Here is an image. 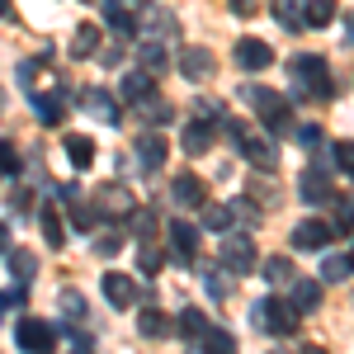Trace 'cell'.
Segmentation results:
<instances>
[{
	"label": "cell",
	"instance_id": "35",
	"mask_svg": "<svg viewBox=\"0 0 354 354\" xmlns=\"http://www.w3.org/2000/svg\"><path fill=\"white\" fill-rule=\"evenodd\" d=\"M232 218H236V213H232L227 203H203V227H213V232H227V227H232Z\"/></svg>",
	"mask_w": 354,
	"mask_h": 354
},
{
	"label": "cell",
	"instance_id": "10",
	"mask_svg": "<svg viewBox=\"0 0 354 354\" xmlns=\"http://www.w3.org/2000/svg\"><path fill=\"white\" fill-rule=\"evenodd\" d=\"M236 66L241 71H265V66H274V48L265 38H241L236 43Z\"/></svg>",
	"mask_w": 354,
	"mask_h": 354
},
{
	"label": "cell",
	"instance_id": "38",
	"mask_svg": "<svg viewBox=\"0 0 354 354\" xmlns=\"http://www.w3.org/2000/svg\"><path fill=\"white\" fill-rule=\"evenodd\" d=\"M109 24L118 28V33L133 38V33H137V15H133V10H123V5H109Z\"/></svg>",
	"mask_w": 354,
	"mask_h": 354
},
{
	"label": "cell",
	"instance_id": "1",
	"mask_svg": "<svg viewBox=\"0 0 354 354\" xmlns=\"http://www.w3.org/2000/svg\"><path fill=\"white\" fill-rule=\"evenodd\" d=\"M245 100L255 104L260 123H265L274 137H288V133H293V109H288V95H279V90H270V85H245Z\"/></svg>",
	"mask_w": 354,
	"mask_h": 354
},
{
	"label": "cell",
	"instance_id": "18",
	"mask_svg": "<svg viewBox=\"0 0 354 354\" xmlns=\"http://www.w3.org/2000/svg\"><path fill=\"white\" fill-rule=\"evenodd\" d=\"M33 109H38V118L53 128V123H62V85H48V90H33Z\"/></svg>",
	"mask_w": 354,
	"mask_h": 354
},
{
	"label": "cell",
	"instance_id": "8",
	"mask_svg": "<svg viewBox=\"0 0 354 354\" xmlns=\"http://www.w3.org/2000/svg\"><path fill=\"white\" fill-rule=\"evenodd\" d=\"M298 194H302V203H330V198H335V189H330V170L322 161L307 165L302 180H298Z\"/></svg>",
	"mask_w": 354,
	"mask_h": 354
},
{
	"label": "cell",
	"instance_id": "9",
	"mask_svg": "<svg viewBox=\"0 0 354 354\" xmlns=\"http://www.w3.org/2000/svg\"><path fill=\"white\" fill-rule=\"evenodd\" d=\"M330 241H335V227L322 222V218H307V222L293 227V245H298V250H326Z\"/></svg>",
	"mask_w": 354,
	"mask_h": 354
},
{
	"label": "cell",
	"instance_id": "48",
	"mask_svg": "<svg viewBox=\"0 0 354 354\" xmlns=\"http://www.w3.org/2000/svg\"><path fill=\"white\" fill-rule=\"evenodd\" d=\"M255 198H260V203H265V208H274V203H279V194H274L270 185H260V189H255Z\"/></svg>",
	"mask_w": 354,
	"mask_h": 354
},
{
	"label": "cell",
	"instance_id": "46",
	"mask_svg": "<svg viewBox=\"0 0 354 354\" xmlns=\"http://www.w3.org/2000/svg\"><path fill=\"white\" fill-rule=\"evenodd\" d=\"M203 288H208V293H213V302H222V298H227V283H222V279H213V274H208V279H203Z\"/></svg>",
	"mask_w": 354,
	"mask_h": 354
},
{
	"label": "cell",
	"instance_id": "5",
	"mask_svg": "<svg viewBox=\"0 0 354 354\" xmlns=\"http://www.w3.org/2000/svg\"><path fill=\"white\" fill-rule=\"evenodd\" d=\"M227 128H232V137H236V147H241V156H245L250 165H255L260 175H270L274 165H279V151H274V142H265V137H255L250 128H245V123H236V118H232Z\"/></svg>",
	"mask_w": 354,
	"mask_h": 354
},
{
	"label": "cell",
	"instance_id": "49",
	"mask_svg": "<svg viewBox=\"0 0 354 354\" xmlns=\"http://www.w3.org/2000/svg\"><path fill=\"white\" fill-rule=\"evenodd\" d=\"M0 19H15V0H0Z\"/></svg>",
	"mask_w": 354,
	"mask_h": 354
},
{
	"label": "cell",
	"instance_id": "45",
	"mask_svg": "<svg viewBox=\"0 0 354 354\" xmlns=\"http://www.w3.org/2000/svg\"><path fill=\"white\" fill-rule=\"evenodd\" d=\"M293 137H298L302 147H317V142H322V128H317V123H302V128H293Z\"/></svg>",
	"mask_w": 354,
	"mask_h": 354
},
{
	"label": "cell",
	"instance_id": "42",
	"mask_svg": "<svg viewBox=\"0 0 354 354\" xmlns=\"http://www.w3.org/2000/svg\"><path fill=\"white\" fill-rule=\"evenodd\" d=\"M15 170H19V151H15V142L5 137V142H0V175H15Z\"/></svg>",
	"mask_w": 354,
	"mask_h": 354
},
{
	"label": "cell",
	"instance_id": "37",
	"mask_svg": "<svg viewBox=\"0 0 354 354\" xmlns=\"http://www.w3.org/2000/svg\"><path fill=\"white\" fill-rule=\"evenodd\" d=\"M330 161L340 165L345 175H354V137H345V142H335V147H330Z\"/></svg>",
	"mask_w": 354,
	"mask_h": 354
},
{
	"label": "cell",
	"instance_id": "20",
	"mask_svg": "<svg viewBox=\"0 0 354 354\" xmlns=\"http://www.w3.org/2000/svg\"><path fill=\"white\" fill-rule=\"evenodd\" d=\"M62 147H66V156H71L76 170H90V165H95V142H90L85 133H66V137H62Z\"/></svg>",
	"mask_w": 354,
	"mask_h": 354
},
{
	"label": "cell",
	"instance_id": "36",
	"mask_svg": "<svg viewBox=\"0 0 354 354\" xmlns=\"http://www.w3.org/2000/svg\"><path fill=\"white\" fill-rule=\"evenodd\" d=\"M350 255H330L326 265H322V279H326V283H340V279H350Z\"/></svg>",
	"mask_w": 354,
	"mask_h": 354
},
{
	"label": "cell",
	"instance_id": "22",
	"mask_svg": "<svg viewBox=\"0 0 354 354\" xmlns=\"http://www.w3.org/2000/svg\"><path fill=\"white\" fill-rule=\"evenodd\" d=\"M335 15H340L335 0H302V24H307V28H326Z\"/></svg>",
	"mask_w": 354,
	"mask_h": 354
},
{
	"label": "cell",
	"instance_id": "40",
	"mask_svg": "<svg viewBox=\"0 0 354 354\" xmlns=\"http://www.w3.org/2000/svg\"><path fill=\"white\" fill-rule=\"evenodd\" d=\"M161 265H165L161 245H156V241H142V274H161Z\"/></svg>",
	"mask_w": 354,
	"mask_h": 354
},
{
	"label": "cell",
	"instance_id": "32",
	"mask_svg": "<svg viewBox=\"0 0 354 354\" xmlns=\"http://www.w3.org/2000/svg\"><path fill=\"white\" fill-rule=\"evenodd\" d=\"M10 270H15L19 283H28V279L38 274V255H33V250H10Z\"/></svg>",
	"mask_w": 354,
	"mask_h": 354
},
{
	"label": "cell",
	"instance_id": "26",
	"mask_svg": "<svg viewBox=\"0 0 354 354\" xmlns=\"http://www.w3.org/2000/svg\"><path fill=\"white\" fill-rule=\"evenodd\" d=\"M288 288H293V307H298V312H312V307H317V298H322V283H317V279H298V274H293V283H288Z\"/></svg>",
	"mask_w": 354,
	"mask_h": 354
},
{
	"label": "cell",
	"instance_id": "4",
	"mask_svg": "<svg viewBox=\"0 0 354 354\" xmlns=\"http://www.w3.org/2000/svg\"><path fill=\"white\" fill-rule=\"evenodd\" d=\"M218 260H222V270H227V274H250V270H255V260H260L255 236H250V232H232V236H222Z\"/></svg>",
	"mask_w": 354,
	"mask_h": 354
},
{
	"label": "cell",
	"instance_id": "39",
	"mask_svg": "<svg viewBox=\"0 0 354 354\" xmlns=\"http://www.w3.org/2000/svg\"><path fill=\"white\" fill-rule=\"evenodd\" d=\"M232 345H236V340H232L227 330H213V326H208V335L198 340V350H218V354H232Z\"/></svg>",
	"mask_w": 354,
	"mask_h": 354
},
{
	"label": "cell",
	"instance_id": "24",
	"mask_svg": "<svg viewBox=\"0 0 354 354\" xmlns=\"http://www.w3.org/2000/svg\"><path fill=\"white\" fill-rule=\"evenodd\" d=\"M175 330H180L194 350H198V340L208 335V317H203V312H194V307H185V312H180V322H175Z\"/></svg>",
	"mask_w": 354,
	"mask_h": 354
},
{
	"label": "cell",
	"instance_id": "51",
	"mask_svg": "<svg viewBox=\"0 0 354 354\" xmlns=\"http://www.w3.org/2000/svg\"><path fill=\"white\" fill-rule=\"evenodd\" d=\"M345 33H350V48H354V15L345 19Z\"/></svg>",
	"mask_w": 354,
	"mask_h": 354
},
{
	"label": "cell",
	"instance_id": "28",
	"mask_svg": "<svg viewBox=\"0 0 354 354\" xmlns=\"http://www.w3.org/2000/svg\"><path fill=\"white\" fill-rule=\"evenodd\" d=\"M43 241L57 245V250L66 245V227H62V208H57V203H48V208H43Z\"/></svg>",
	"mask_w": 354,
	"mask_h": 354
},
{
	"label": "cell",
	"instance_id": "47",
	"mask_svg": "<svg viewBox=\"0 0 354 354\" xmlns=\"http://www.w3.org/2000/svg\"><path fill=\"white\" fill-rule=\"evenodd\" d=\"M232 15H241V19H250V15H255V0H232Z\"/></svg>",
	"mask_w": 354,
	"mask_h": 354
},
{
	"label": "cell",
	"instance_id": "2",
	"mask_svg": "<svg viewBox=\"0 0 354 354\" xmlns=\"http://www.w3.org/2000/svg\"><path fill=\"white\" fill-rule=\"evenodd\" d=\"M250 322L265 330V335H293L298 330V307L288 298H260L255 312H250Z\"/></svg>",
	"mask_w": 354,
	"mask_h": 354
},
{
	"label": "cell",
	"instance_id": "17",
	"mask_svg": "<svg viewBox=\"0 0 354 354\" xmlns=\"http://www.w3.org/2000/svg\"><path fill=\"white\" fill-rule=\"evenodd\" d=\"M62 203L71 208V222H76L81 232H90V227H95V203H90V198H81V189H76V185H66V189H62Z\"/></svg>",
	"mask_w": 354,
	"mask_h": 354
},
{
	"label": "cell",
	"instance_id": "15",
	"mask_svg": "<svg viewBox=\"0 0 354 354\" xmlns=\"http://www.w3.org/2000/svg\"><path fill=\"white\" fill-rule=\"evenodd\" d=\"M137 156H142L147 170H161L165 156H170V142H165L161 133H142V137H137Z\"/></svg>",
	"mask_w": 354,
	"mask_h": 354
},
{
	"label": "cell",
	"instance_id": "31",
	"mask_svg": "<svg viewBox=\"0 0 354 354\" xmlns=\"http://www.w3.org/2000/svg\"><path fill=\"white\" fill-rule=\"evenodd\" d=\"M57 307H62L66 322H85V298L76 288H62V293H57Z\"/></svg>",
	"mask_w": 354,
	"mask_h": 354
},
{
	"label": "cell",
	"instance_id": "44",
	"mask_svg": "<svg viewBox=\"0 0 354 354\" xmlns=\"http://www.w3.org/2000/svg\"><path fill=\"white\" fill-rule=\"evenodd\" d=\"M10 208H15V213H33V189H28V185H19V189L10 194Z\"/></svg>",
	"mask_w": 354,
	"mask_h": 354
},
{
	"label": "cell",
	"instance_id": "50",
	"mask_svg": "<svg viewBox=\"0 0 354 354\" xmlns=\"http://www.w3.org/2000/svg\"><path fill=\"white\" fill-rule=\"evenodd\" d=\"M5 250H10V227L0 222V255H5Z\"/></svg>",
	"mask_w": 354,
	"mask_h": 354
},
{
	"label": "cell",
	"instance_id": "6",
	"mask_svg": "<svg viewBox=\"0 0 354 354\" xmlns=\"http://www.w3.org/2000/svg\"><path fill=\"white\" fill-rule=\"evenodd\" d=\"M90 203H95V213L100 218H133L137 198L128 185H118V180H109V185H100V189L90 194Z\"/></svg>",
	"mask_w": 354,
	"mask_h": 354
},
{
	"label": "cell",
	"instance_id": "25",
	"mask_svg": "<svg viewBox=\"0 0 354 354\" xmlns=\"http://www.w3.org/2000/svg\"><path fill=\"white\" fill-rule=\"evenodd\" d=\"M137 62H142V71H151V76H165V71H170V53H165L161 43H142V48H137Z\"/></svg>",
	"mask_w": 354,
	"mask_h": 354
},
{
	"label": "cell",
	"instance_id": "53",
	"mask_svg": "<svg viewBox=\"0 0 354 354\" xmlns=\"http://www.w3.org/2000/svg\"><path fill=\"white\" fill-rule=\"evenodd\" d=\"M350 270H354V250H350Z\"/></svg>",
	"mask_w": 354,
	"mask_h": 354
},
{
	"label": "cell",
	"instance_id": "41",
	"mask_svg": "<svg viewBox=\"0 0 354 354\" xmlns=\"http://www.w3.org/2000/svg\"><path fill=\"white\" fill-rule=\"evenodd\" d=\"M123 245H128V241H123V232H113V227L104 232V236H95V250H100V255H118Z\"/></svg>",
	"mask_w": 354,
	"mask_h": 354
},
{
	"label": "cell",
	"instance_id": "3",
	"mask_svg": "<svg viewBox=\"0 0 354 354\" xmlns=\"http://www.w3.org/2000/svg\"><path fill=\"white\" fill-rule=\"evenodd\" d=\"M288 71L302 81V95H307V100H330V95H335L330 71H326V57L302 53V57H293V62H288Z\"/></svg>",
	"mask_w": 354,
	"mask_h": 354
},
{
	"label": "cell",
	"instance_id": "11",
	"mask_svg": "<svg viewBox=\"0 0 354 354\" xmlns=\"http://www.w3.org/2000/svg\"><path fill=\"white\" fill-rule=\"evenodd\" d=\"M104 298H109V307H118V312H128L137 302V283H133V274H118V270H109L104 279Z\"/></svg>",
	"mask_w": 354,
	"mask_h": 354
},
{
	"label": "cell",
	"instance_id": "23",
	"mask_svg": "<svg viewBox=\"0 0 354 354\" xmlns=\"http://www.w3.org/2000/svg\"><path fill=\"white\" fill-rule=\"evenodd\" d=\"M170 317L165 312H156V307H147V312H137V335H147V340H161V335H170Z\"/></svg>",
	"mask_w": 354,
	"mask_h": 354
},
{
	"label": "cell",
	"instance_id": "14",
	"mask_svg": "<svg viewBox=\"0 0 354 354\" xmlns=\"http://www.w3.org/2000/svg\"><path fill=\"white\" fill-rule=\"evenodd\" d=\"M180 71H185L189 81H208V76L218 71L213 48H185V53H180Z\"/></svg>",
	"mask_w": 354,
	"mask_h": 354
},
{
	"label": "cell",
	"instance_id": "13",
	"mask_svg": "<svg viewBox=\"0 0 354 354\" xmlns=\"http://www.w3.org/2000/svg\"><path fill=\"white\" fill-rule=\"evenodd\" d=\"M81 104H85V113H90V118H100V123H118V100H113L109 90H100V85H90V90H85L81 95Z\"/></svg>",
	"mask_w": 354,
	"mask_h": 354
},
{
	"label": "cell",
	"instance_id": "34",
	"mask_svg": "<svg viewBox=\"0 0 354 354\" xmlns=\"http://www.w3.org/2000/svg\"><path fill=\"white\" fill-rule=\"evenodd\" d=\"M293 260H288V255H270V260H265V279H270V283H293Z\"/></svg>",
	"mask_w": 354,
	"mask_h": 354
},
{
	"label": "cell",
	"instance_id": "12",
	"mask_svg": "<svg viewBox=\"0 0 354 354\" xmlns=\"http://www.w3.org/2000/svg\"><path fill=\"white\" fill-rule=\"evenodd\" d=\"M170 198H175L180 208H203V203H208V185H203L198 175H175Z\"/></svg>",
	"mask_w": 354,
	"mask_h": 354
},
{
	"label": "cell",
	"instance_id": "27",
	"mask_svg": "<svg viewBox=\"0 0 354 354\" xmlns=\"http://www.w3.org/2000/svg\"><path fill=\"white\" fill-rule=\"evenodd\" d=\"M118 85H123V100H128V104H137L142 95H151V90H156V85H151V71H142V66H137V71H128Z\"/></svg>",
	"mask_w": 354,
	"mask_h": 354
},
{
	"label": "cell",
	"instance_id": "19",
	"mask_svg": "<svg viewBox=\"0 0 354 354\" xmlns=\"http://www.w3.org/2000/svg\"><path fill=\"white\" fill-rule=\"evenodd\" d=\"M180 147H185L189 156H203V151L213 147V123H203V118L185 123V137H180Z\"/></svg>",
	"mask_w": 354,
	"mask_h": 354
},
{
	"label": "cell",
	"instance_id": "7",
	"mask_svg": "<svg viewBox=\"0 0 354 354\" xmlns=\"http://www.w3.org/2000/svg\"><path fill=\"white\" fill-rule=\"evenodd\" d=\"M15 340H19V350H28V354H48L57 345V326L43 322V317H24V322L15 326Z\"/></svg>",
	"mask_w": 354,
	"mask_h": 354
},
{
	"label": "cell",
	"instance_id": "29",
	"mask_svg": "<svg viewBox=\"0 0 354 354\" xmlns=\"http://www.w3.org/2000/svg\"><path fill=\"white\" fill-rule=\"evenodd\" d=\"M274 19L288 28V33L307 28V24H302V0H274Z\"/></svg>",
	"mask_w": 354,
	"mask_h": 354
},
{
	"label": "cell",
	"instance_id": "21",
	"mask_svg": "<svg viewBox=\"0 0 354 354\" xmlns=\"http://www.w3.org/2000/svg\"><path fill=\"white\" fill-rule=\"evenodd\" d=\"M170 255H180V260H194L198 255V232H194L189 222H175L170 227Z\"/></svg>",
	"mask_w": 354,
	"mask_h": 354
},
{
	"label": "cell",
	"instance_id": "33",
	"mask_svg": "<svg viewBox=\"0 0 354 354\" xmlns=\"http://www.w3.org/2000/svg\"><path fill=\"white\" fill-rule=\"evenodd\" d=\"M137 113H147V118H151V123H165V118H170V104H165L161 95H156V90H151V95H142V100H137Z\"/></svg>",
	"mask_w": 354,
	"mask_h": 354
},
{
	"label": "cell",
	"instance_id": "16",
	"mask_svg": "<svg viewBox=\"0 0 354 354\" xmlns=\"http://www.w3.org/2000/svg\"><path fill=\"white\" fill-rule=\"evenodd\" d=\"M137 28H151V33H161V38H175V33H180L175 15H170V10H161V5H147V10L137 15Z\"/></svg>",
	"mask_w": 354,
	"mask_h": 354
},
{
	"label": "cell",
	"instance_id": "52",
	"mask_svg": "<svg viewBox=\"0 0 354 354\" xmlns=\"http://www.w3.org/2000/svg\"><path fill=\"white\" fill-rule=\"evenodd\" d=\"M5 307H10V298H5V293H0V317H5Z\"/></svg>",
	"mask_w": 354,
	"mask_h": 354
},
{
	"label": "cell",
	"instance_id": "30",
	"mask_svg": "<svg viewBox=\"0 0 354 354\" xmlns=\"http://www.w3.org/2000/svg\"><path fill=\"white\" fill-rule=\"evenodd\" d=\"M95 48H100V24H81L71 38V57H95Z\"/></svg>",
	"mask_w": 354,
	"mask_h": 354
},
{
	"label": "cell",
	"instance_id": "43",
	"mask_svg": "<svg viewBox=\"0 0 354 354\" xmlns=\"http://www.w3.org/2000/svg\"><path fill=\"white\" fill-rule=\"evenodd\" d=\"M330 203H335V218H340V227H345V232H354V198H340V194H335Z\"/></svg>",
	"mask_w": 354,
	"mask_h": 354
}]
</instances>
